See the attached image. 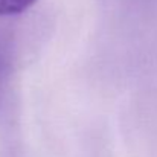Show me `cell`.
<instances>
[{"label":"cell","instance_id":"6da1fadb","mask_svg":"<svg viewBox=\"0 0 157 157\" xmlns=\"http://www.w3.org/2000/svg\"><path fill=\"white\" fill-rule=\"evenodd\" d=\"M37 0H0V15H17L34 6Z\"/></svg>","mask_w":157,"mask_h":157}]
</instances>
